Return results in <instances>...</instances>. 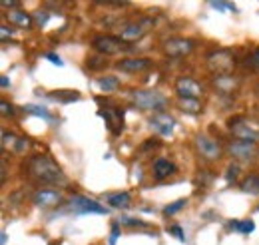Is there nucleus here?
<instances>
[{
    "label": "nucleus",
    "instance_id": "nucleus-35",
    "mask_svg": "<svg viewBox=\"0 0 259 245\" xmlns=\"http://www.w3.org/2000/svg\"><path fill=\"white\" fill-rule=\"evenodd\" d=\"M169 233H174L180 241H186V235H184V229L180 225H169Z\"/></svg>",
    "mask_w": 259,
    "mask_h": 245
},
{
    "label": "nucleus",
    "instance_id": "nucleus-13",
    "mask_svg": "<svg viewBox=\"0 0 259 245\" xmlns=\"http://www.w3.org/2000/svg\"><path fill=\"white\" fill-rule=\"evenodd\" d=\"M4 18H6L12 26L22 28V30H30L34 24H36L32 14H28V12H26V10H22V8H14V10L4 12Z\"/></svg>",
    "mask_w": 259,
    "mask_h": 245
},
{
    "label": "nucleus",
    "instance_id": "nucleus-2",
    "mask_svg": "<svg viewBox=\"0 0 259 245\" xmlns=\"http://www.w3.org/2000/svg\"><path fill=\"white\" fill-rule=\"evenodd\" d=\"M130 102L138 110L156 112V114L163 112L167 108V104H169L167 96L162 94L160 90H134V92H130Z\"/></svg>",
    "mask_w": 259,
    "mask_h": 245
},
{
    "label": "nucleus",
    "instance_id": "nucleus-26",
    "mask_svg": "<svg viewBox=\"0 0 259 245\" xmlns=\"http://www.w3.org/2000/svg\"><path fill=\"white\" fill-rule=\"evenodd\" d=\"M188 206V199H178V201H174V203H169V206H165L163 208V215H174V214H178V212H182L184 208Z\"/></svg>",
    "mask_w": 259,
    "mask_h": 245
},
{
    "label": "nucleus",
    "instance_id": "nucleus-11",
    "mask_svg": "<svg viewBox=\"0 0 259 245\" xmlns=\"http://www.w3.org/2000/svg\"><path fill=\"white\" fill-rule=\"evenodd\" d=\"M176 94H178L180 98H197V100H199V96L203 94V88H201L199 82H195L194 78H190V76H180V78L176 80Z\"/></svg>",
    "mask_w": 259,
    "mask_h": 245
},
{
    "label": "nucleus",
    "instance_id": "nucleus-37",
    "mask_svg": "<svg viewBox=\"0 0 259 245\" xmlns=\"http://www.w3.org/2000/svg\"><path fill=\"white\" fill-rule=\"evenodd\" d=\"M118 235H120V223H114L112 225V235H110V245H116Z\"/></svg>",
    "mask_w": 259,
    "mask_h": 245
},
{
    "label": "nucleus",
    "instance_id": "nucleus-32",
    "mask_svg": "<svg viewBox=\"0 0 259 245\" xmlns=\"http://www.w3.org/2000/svg\"><path fill=\"white\" fill-rule=\"evenodd\" d=\"M158 146H160V140H158V138H148L140 150H142V152H150V150H156Z\"/></svg>",
    "mask_w": 259,
    "mask_h": 245
},
{
    "label": "nucleus",
    "instance_id": "nucleus-4",
    "mask_svg": "<svg viewBox=\"0 0 259 245\" xmlns=\"http://www.w3.org/2000/svg\"><path fill=\"white\" fill-rule=\"evenodd\" d=\"M229 130L233 134L235 140L239 142H249V144H257L259 142V128H255L249 120H245L243 116H235L229 120Z\"/></svg>",
    "mask_w": 259,
    "mask_h": 245
},
{
    "label": "nucleus",
    "instance_id": "nucleus-14",
    "mask_svg": "<svg viewBox=\"0 0 259 245\" xmlns=\"http://www.w3.org/2000/svg\"><path fill=\"white\" fill-rule=\"evenodd\" d=\"M152 66L150 58H122V60L116 62V68L126 72V74H138V72H144Z\"/></svg>",
    "mask_w": 259,
    "mask_h": 245
},
{
    "label": "nucleus",
    "instance_id": "nucleus-24",
    "mask_svg": "<svg viewBox=\"0 0 259 245\" xmlns=\"http://www.w3.org/2000/svg\"><path fill=\"white\" fill-rule=\"evenodd\" d=\"M50 98L68 104V102H76V100H80V94L76 92V90H58L56 94H50Z\"/></svg>",
    "mask_w": 259,
    "mask_h": 245
},
{
    "label": "nucleus",
    "instance_id": "nucleus-25",
    "mask_svg": "<svg viewBox=\"0 0 259 245\" xmlns=\"http://www.w3.org/2000/svg\"><path fill=\"white\" fill-rule=\"evenodd\" d=\"M24 112L32 114V116H38V118H44V120H52V114L46 110V108H40V106H24Z\"/></svg>",
    "mask_w": 259,
    "mask_h": 245
},
{
    "label": "nucleus",
    "instance_id": "nucleus-39",
    "mask_svg": "<svg viewBox=\"0 0 259 245\" xmlns=\"http://www.w3.org/2000/svg\"><path fill=\"white\" fill-rule=\"evenodd\" d=\"M46 58L52 62V64H56V66H64V62H62V58L58 54H46Z\"/></svg>",
    "mask_w": 259,
    "mask_h": 245
},
{
    "label": "nucleus",
    "instance_id": "nucleus-27",
    "mask_svg": "<svg viewBox=\"0 0 259 245\" xmlns=\"http://www.w3.org/2000/svg\"><path fill=\"white\" fill-rule=\"evenodd\" d=\"M106 66H108L106 56H90L88 58V68L90 70H100V68H106Z\"/></svg>",
    "mask_w": 259,
    "mask_h": 245
},
{
    "label": "nucleus",
    "instance_id": "nucleus-15",
    "mask_svg": "<svg viewBox=\"0 0 259 245\" xmlns=\"http://www.w3.org/2000/svg\"><path fill=\"white\" fill-rule=\"evenodd\" d=\"M100 116L106 120L108 128L114 134L122 132V128H124V110H120V108H106V110H100Z\"/></svg>",
    "mask_w": 259,
    "mask_h": 245
},
{
    "label": "nucleus",
    "instance_id": "nucleus-40",
    "mask_svg": "<svg viewBox=\"0 0 259 245\" xmlns=\"http://www.w3.org/2000/svg\"><path fill=\"white\" fill-rule=\"evenodd\" d=\"M0 84H2V88H8V78H6V76H2V80H0Z\"/></svg>",
    "mask_w": 259,
    "mask_h": 245
},
{
    "label": "nucleus",
    "instance_id": "nucleus-19",
    "mask_svg": "<svg viewBox=\"0 0 259 245\" xmlns=\"http://www.w3.org/2000/svg\"><path fill=\"white\" fill-rule=\"evenodd\" d=\"M180 110L186 112V114H199L203 110V104L197 100V98H180L178 102Z\"/></svg>",
    "mask_w": 259,
    "mask_h": 245
},
{
    "label": "nucleus",
    "instance_id": "nucleus-22",
    "mask_svg": "<svg viewBox=\"0 0 259 245\" xmlns=\"http://www.w3.org/2000/svg\"><path fill=\"white\" fill-rule=\"evenodd\" d=\"M98 86H100L102 92L106 94L116 92L120 88V80L116 76H102V78H98Z\"/></svg>",
    "mask_w": 259,
    "mask_h": 245
},
{
    "label": "nucleus",
    "instance_id": "nucleus-36",
    "mask_svg": "<svg viewBox=\"0 0 259 245\" xmlns=\"http://www.w3.org/2000/svg\"><path fill=\"white\" fill-rule=\"evenodd\" d=\"M28 148V138H18V142H16V148H14V152L16 153H22L24 150Z\"/></svg>",
    "mask_w": 259,
    "mask_h": 245
},
{
    "label": "nucleus",
    "instance_id": "nucleus-23",
    "mask_svg": "<svg viewBox=\"0 0 259 245\" xmlns=\"http://www.w3.org/2000/svg\"><path fill=\"white\" fill-rule=\"evenodd\" d=\"M229 227L237 229V231H239V233H243V235H249V233L255 229V223H253L251 219H243V221H231V223H229Z\"/></svg>",
    "mask_w": 259,
    "mask_h": 245
},
{
    "label": "nucleus",
    "instance_id": "nucleus-6",
    "mask_svg": "<svg viewBox=\"0 0 259 245\" xmlns=\"http://www.w3.org/2000/svg\"><path fill=\"white\" fill-rule=\"evenodd\" d=\"M195 42L190 38H182V36H176V38H167L162 44V50L165 56L169 58H186L194 52Z\"/></svg>",
    "mask_w": 259,
    "mask_h": 245
},
{
    "label": "nucleus",
    "instance_id": "nucleus-30",
    "mask_svg": "<svg viewBox=\"0 0 259 245\" xmlns=\"http://www.w3.org/2000/svg\"><path fill=\"white\" fill-rule=\"evenodd\" d=\"M48 18H50V12H48V10H38V12L34 14V22H36V26H40V28L48 22Z\"/></svg>",
    "mask_w": 259,
    "mask_h": 245
},
{
    "label": "nucleus",
    "instance_id": "nucleus-18",
    "mask_svg": "<svg viewBox=\"0 0 259 245\" xmlns=\"http://www.w3.org/2000/svg\"><path fill=\"white\" fill-rule=\"evenodd\" d=\"M108 203L114 210H126V208H130V203H132V195H130L128 191L112 193V195H108Z\"/></svg>",
    "mask_w": 259,
    "mask_h": 245
},
{
    "label": "nucleus",
    "instance_id": "nucleus-38",
    "mask_svg": "<svg viewBox=\"0 0 259 245\" xmlns=\"http://www.w3.org/2000/svg\"><path fill=\"white\" fill-rule=\"evenodd\" d=\"M0 32H2V42H6V40H8V36H12L14 28H8L6 24H2V26H0Z\"/></svg>",
    "mask_w": 259,
    "mask_h": 245
},
{
    "label": "nucleus",
    "instance_id": "nucleus-21",
    "mask_svg": "<svg viewBox=\"0 0 259 245\" xmlns=\"http://www.w3.org/2000/svg\"><path fill=\"white\" fill-rule=\"evenodd\" d=\"M213 84H215L218 92H233V88H235L233 76H229V74H222V76H215V78H213Z\"/></svg>",
    "mask_w": 259,
    "mask_h": 245
},
{
    "label": "nucleus",
    "instance_id": "nucleus-7",
    "mask_svg": "<svg viewBox=\"0 0 259 245\" xmlns=\"http://www.w3.org/2000/svg\"><path fill=\"white\" fill-rule=\"evenodd\" d=\"M207 66H209V70H211L215 76L227 74V72L233 68V54H231L229 50H226V48L213 50L211 54H207Z\"/></svg>",
    "mask_w": 259,
    "mask_h": 245
},
{
    "label": "nucleus",
    "instance_id": "nucleus-9",
    "mask_svg": "<svg viewBox=\"0 0 259 245\" xmlns=\"http://www.w3.org/2000/svg\"><path fill=\"white\" fill-rule=\"evenodd\" d=\"M152 26V20L150 18H142V20H136V22H128L122 26L120 30V38L124 42H138L146 32L150 30Z\"/></svg>",
    "mask_w": 259,
    "mask_h": 245
},
{
    "label": "nucleus",
    "instance_id": "nucleus-33",
    "mask_svg": "<svg viewBox=\"0 0 259 245\" xmlns=\"http://www.w3.org/2000/svg\"><path fill=\"white\" fill-rule=\"evenodd\" d=\"M8 142H10V144H16V142H18L16 134H12V132H10V134H8V132H2V148H4V150L8 148Z\"/></svg>",
    "mask_w": 259,
    "mask_h": 245
},
{
    "label": "nucleus",
    "instance_id": "nucleus-29",
    "mask_svg": "<svg viewBox=\"0 0 259 245\" xmlns=\"http://www.w3.org/2000/svg\"><path fill=\"white\" fill-rule=\"evenodd\" d=\"M251 70H257L259 72V48H255V50H251L249 52V56H247V62H245Z\"/></svg>",
    "mask_w": 259,
    "mask_h": 245
},
{
    "label": "nucleus",
    "instance_id": "nucleus-8",
    "mask_svg": "<svg viewBox=\"0 0 259 245\" xmlns=\"http://www.w3.org/2000/svg\"><path fill=\"white\" fill-rule=\"evenodd\" d=\"M227 153L233 157V159H239V161H249L253 159L259 153L257 144H249V142H239V140H231L227 144Z\"/></svg>",
    "mask_w": 259,
    "mask_h": 245
},
{
    "label": "nucleus",
    "instance_id": "nucleus-5",
    "mask_svg": "<svg viewBox=\"0 0 259 245\" xmlns=\"http://www.w3.org/2000/svg\"><path fill=\"white\" fill-rule=\"evenodd\" d=\"M124 44L126 42L120 36H112V34H98V36L92 38V48L96 50L100 56H106V58L126 50Z\"/></svg>",
    "mask_w": 259,
    "mask_h": 245
},
{
    "label": "nucleus",
    "instance_id": "nucleus-10",
    "mask_svg": "<svg viewBox=\"0 0 259 245\" xmlns=\"http://www.w3.org/2000/svg\"><path fill=\"white\" fill-rule=\"evenodd\" d=\"M68 203H70V210L76 212V214H106L108 212L98 201L86 197V195H72Z\"/></svg>",
    "mask_w": 259,
    "mask_h": 245
},
{
    "label": "nucleus",
    "instance_id": "nucleus-17",
    "mask_svg": "<svg viewBox=\"0 0 259 245\" xmlns=\"http://www.w3.org/2000/svg\"><path fill=\"white\" fill-rule=\"evenodd\" d=\"M174 172H176V164L169 161V159H165V157H158V159L152 164V176H154V180H158V182L169 178Z\"/></svg>",
    "mask_w": 259,
    "mask_h": 245
},
{
    "label": "nucleus",
    "instance_id": "nucleus-31",
    "mask_svg": "<svg viewBox=\"0 0 259 245\" xmlns=\"http://www.w3.org/2000/svg\"><path fill=\"white\" fill-rule=\"evenodd\" d=\"M237 176H239V166H237V164H231V166L227 168V174H226L227 184L235 182V180H237Z\"/></svg>",
    "mask_w": 259,
    "mask_h": 245
},
{
    "label": "nucleus",
    "instance_id": "nucleus-34",
    "mask_svg": "<svg viewBox=\"0 0 259 245\" xmlns=\"http://www.w3.org/2000/svg\"><path fill=\"white\" fill-rule=\"evenodd\" d=\"M0 106H2V116H6V118H8V116H10V118H14L16 110H14V106H12V104H8L6 100H2V104H0Z\"/></svg>",
    "mask_w": 259,
    "mask_h": 245
},
{
    "label": "nucleus",
    "instance_id": "nucleus-41",
    "mask_svg": "<svg viewBox=\"0 0 259 245\" xmlns=\"http://www.w3.org/2000/svg\"><path fill=\"white\" fill-rule=\"evenodd\" d=\"M257 210H259V206H257Z\"/></svg>",
    "mask_w": 259,
    "mask_h": 245
},
{
    "label": "nucleus",
    "instance_id": "nucleus-1",
    "mask_svg": "<svg viewBox=\"0 0 259 245\" xmlns=\"http://www.w3.org/2000/svg\"><path fill=\"white\" fill-rule=\"evenodd\" d=\"M24 170H26V176L38 185H58L66 182L62 168L46 153L30 155L24 161Z\"/></svg>",
    "mask_w": 259,
    "mask_h": 245
},
{
    "label": "nucleus",
    "instance_id": "nucleus-12",
    "mask_svg": "<svg viewBox=\"0 0 259 245\" xmlns=\"http://www.w3.org/2000/svg\"><path fill=\"white\" fill-rule=\"evenodd\" d=\"M62 193L56 189H36L32 193V203L38 208H56L58 203H62Z\"/></svg>",
    "mask_w": 259,
    "mask_h": 245
},
{
    "label": "nucleus",
    "instance_id": "nucleus-20",
    "mask_svg": "<svg viewBox=\"0 0 259 245\" xmlns=\"http://www.w3.org/2000/svg\"><path fill=\"white\" fill-rule=\"evenodd\" d=\"M241 191H245V193H249V195H257L259 193V176L257 174H249L247 178H243L241 180Z\"/></svg>",
    "mask_w": 259,
    "mask_h": 245
},
{
    "label": "nucleus",
    "instance_id": "nucleus-16",
    "mask_svg": "<svg viewBox=\"0 0 259 245\" xmlns=\"http://www.w3.org/2000/svg\"><path fill=\"white\" fill-rule=\"evenodd\" d=\"M174 126H176V120H174L169 114H165V112L154 114V116L150 118V128L156 130V132L162 134V136H169V134L174 132Z\"/></svg>",
    "mask_w": 259,
    "mask_h": 245
},
{
    "label": "nucleus",
    "instance_id": "nucleus-3",
    "mask_svg": "<svg viewBox=\"0 0 259 245\" xmlns=\"http://www.w3.org/2000/svg\"><path fill=\"white\" fill-rule=\"evenodd\" d=\"M194 146H195L197 155H199L201 159H205V161H220V159L224 157V148H222V144H220L215 138L207 136V134H197L194 140Z\"/></svg>",
    "mask_w": 259,
    "mask_h": 245
},
{
    "label": "nucleus",
    "instance_id": "nucleus-28",
    "mask_svg": "<svg viewBox=\"0 0 259 245\" xmlns=\"http://www.w3.org/2000/svg\"><path fill=\"white\" fill-rule=\"evenodd\" d=\"M118 223H120V225H128V227H146V225H148L146 221H142V219H134V217H122Z\"/></svg>",
    "mask_w": 259,
    "mask_h": 245
}]
</instances>
